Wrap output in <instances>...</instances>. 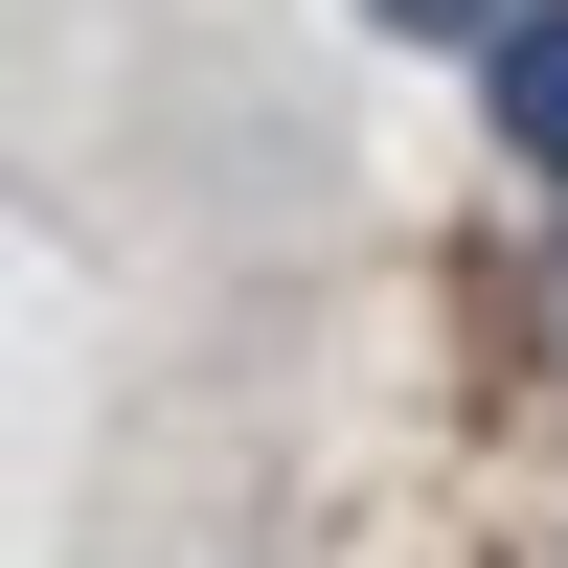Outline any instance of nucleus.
<instances>
[{
    "instance_id": "1",
    "label": "nucleus",
    "mask_w": 568,
    "mask_h": 568,
    "mask_svg": "<svg viewBox=\"0 0 568 568\" xmlns=\"http://www.w3.org/2000/svg\"><path fill=\"white\" fill-rule=\"evenodd\" d=\"M478 136H500L524 182H568V0H524V23L478 45Z\"/></svg>"
},
{
    "instance_id": "2",
    "label": "nucleus",
    "mask_w": 568,
    "mask_h": 568,
    "mask_svg": "<svg viewBox=\"0 0 568 568\" xmlns=\"http://www.w3.org/2000/svg\"><path fill=\"white\" fill-rule=\"evenodd\" d=\"M364 23H387V45H500L524 0H364Z\"/></svg>"
},
{
    "instance_id": "3",
    "label": "nucleus",
    "mask_w": 568,
    "mask_h": 568,
    "mask_svg": "<svg viewBox=\"0 0 568 568\" xmlns=\"http://www.w3.org/2000/svg\"><path fill=\"white\" fill-rule=\"evenodd\" d=\"M546 205H568V182H546ZM546 342H568V227H546Z\"/></svg>"
}]
</instances>
